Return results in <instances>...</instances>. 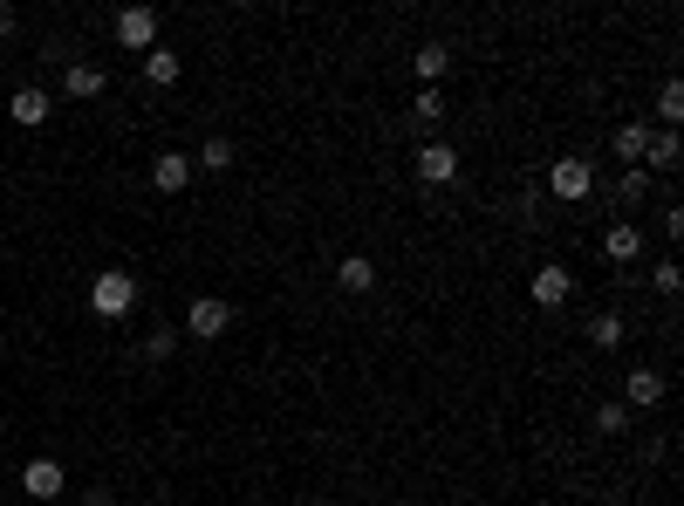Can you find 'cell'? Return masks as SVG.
Returning <instances> with one entry per match:
<instances>
[{"label":"cell","instance_id":"cell-1","mask_svg":"<svg viewBox=\"0 0 684 506\" xmlns=\"http://www.w3.org/2000/svg\"><path fill=\"white\" fill-rule=\"evenodd\" d=\"M89 309L104 315V322H123V315L137 309V274H123V267H104V274L89 281Z\"/></svg>","mask_w":684,"mask_h":506},{"label":"cell","instance_id":"cell-2","mask_svg":"<svg viewBox=\"0 0 684 506\" xmlns=\"http://www.w3.org/2000/svg\"><path fill=\"white\" fill-rule=\"evenodd\" d=\"M226 328H233V301H219V294H192V309H185V322H179V336L219 342Z\"/></svg>","mask_w":684,"mask_h":506},{"label":"cell","instance_id":"cell-3","mask_svg":"<svg viewBox=\"0 0 684 506\" xmlns=\"http://www.w3.org/2000/svg\"><path fill=\"white\" fill-rule=\"evenodd\" d=\"M158 8H117V21H110V35H117V48H131V56H151L158 48Z\"/></svg>","mask_w":684,"mask_h":506},{"label":"cell","instance_id":"cell-4","mask_svg":"<svg viewBox=\"0 0 684 506\" xmlns=\"http://www.w3.org/2000/svg\"><path fill=\"white\" fill-rule=\"evenodd\" d=\"M548 192L562 198V206H581V198L596 192V165L589 158H554L548 165Z\"/></svg>","mask_w":684,"mask_h":506},{"label":"cell","instance_id":"cell-5","mask_svg":"<svg viewBox=\"0 0 684 506\" xmlns=\"http://www.w3.org/2000/svg\"><path fill=\"white\" fill-rule=\"evenodd\" d=\"M664 390H671V384H664V370L637 363V370L623 376V397H616V403H623V411H657V403H664Z\"/></svg>","mask_w":684,"mask_h":506},{"label":"cell","instance_id":"cell-6","mask_svg":"<svg viewBox=\"0 0 684 506\" xmlns=\"http://www.w3.org/2000/svg\"><path fill=\"white\" fill-rule=\"evenodd\" d=\"M568 294H575V274H568L562 261L535 267V309H541V315H562V309H568Z\"/></svg>","mask_w":684,"mask_h":506},{"label":"cell","instance_id":"cell-7","mask_svg":"<svg viewBox=\"0 0 684 506\" xmlns=\"http://www.w3.org/2000/svg\"><path fill=\"white\" fill-rule=\"evenodd\" d=\"M452 179H459V150L445 137H424L418 144V185H452Z\"/></svg>","mask_w":684,"mask_h":506},{"label":"cell","instance_id":"cell-8","mask_svg":"<svg viewBox=\"0 0 684 506\" xmlns=\"http://www.w3.org/2000/svg\"><path fill=\"white\" fill-rule=\"evenodd\" d=\"M21 493H28V499H62L69 493V472H62V459H28V466H21Z\"/></svg>","mask_w":684,"mask_h":506},{"label":"cell","instance_id":"cell-9","mask_svg":"<svg viewBox=\"0 0 684 506\" xmlns=\"http://www.w3.org/2000/svg\"><path fill=\"white\" fill-rule=\"evenodd\" d=\"M192 179H199V171H192V158H185V150H158V158H151V192L179 198Z\"/></svg>","mask_w":684,"mask_h":506},{"label":"cell","instance_id":"cell-10","mask_svg":"<svg viewBox=\"0 0 684 506\" xmlns=\"http://www.w3.org/2000/svg\"><path fill=\"white\" fill-rule=\"evenodd\" d=\"M62 89L75 96V104H89V96L110 89V69H104V62H69V69H62Z\"/></svg>","mask_w":684,"mask_h":506},{"label":"cell","instance_id":"cell-11","mask_svg":"<svg viewBox=\"0 0 684 506\" xmlns=\"http://www.w3.org/2000/svg\"><path fill=\"white\" fill-rule=\"evenodd\" d=\"M602 253H610L616 267H629V261H644V226L637 219H616L610 233H602Z\"/></svg>","mask_w":684,"mask_h":506},{"label":"cell","instance_id":"cell-12","mask_svg":"<svg viewBox=\"0 0 684 506\" xmlns=\"http://www.w3.org/2000/svg\"><path fill=\"white\" fill-rule=\"evenodd\" d=\"M48 110H56V96H48V89H35V83L8 96V117L21 123V131H35V123H48Z\"/></svg>","mask_w":684,"mask_h":506},{"label":"cell","instance_id":"cell-13","mask_svg":"<svg viewBox=\"0 0 684 506\" xmlns=\"http://www.w3.org/2000/svg\"><path fill=\"white\" fill-rule=\"evenodd\" d=\"M644 144H650V123H644V117L616 123V137H610V150H616V165H623V171H637V165H644Z\"/></svg>","mask_w":684,"mask_h":506},{"label":"cell","instance_id":"cell-14","mask_svg":"<svg viewBox=\"0 0 684 506\" xmlns=\"http://www.w3.org/2000/svg\"><path fill=\"white\" fill-rule=\"evenodd\" d=\"M336 288H343V294H370V288H376V267H370V253H343V267H336Z\"/></svg>","mask_w":684,"mask_h":506},{"label":"cell","instance_id":"cell-15","mask_svg":"<svg viewBox=\"0 0 684 506\" xmlns=\"http://www.w3.org/2000/svg\"><path fill=\"white\" fill-rule=\"evenodd\" d=\"M411 69H418V89H439V75L452 69V48L445 41H424L418 56H411Z\"/></svg>","mask_w":684,"mask_h":506},{"label":"cell","instance_id":"cell-16","mask_svg":"<svg viewBox=\"0 0 684 506\" xmlns=\"http://www.w3.org/2000/svg\"><path fill=\"white\" fill-rule=\"evenodd\" d=\"M677 158H684L677 131H650V144H644V171H677Z\"/></svg>","mask_w":684,"mask_h":506},{"label":"cell","instance_id":"cell-17","mask_svg":"<svg viewBox=\"0 0 684 506\" xmlns=\"http://www.w3.org/2000/svg\"><path fill=\"white\" fill-rule=\"evenodd\" d=\"M233 158H240V150H233V137H206V144H199V158H192V171L219 179V171H233Z\"/></svg>","mask_w":684,"mask_h":506},{"label":"cell","instance_id":"cell-18","mask_svg":"<svg viewBox=\"0 0 684 506\" xmlns=\"http://www.w3.org/2000/svg\"><path fill=\"white\" fill-rule=\"evenodd\" d=\"M445 110H452V104H445L439 89H418V104H411V131H418V137H432L439 123H445Z\"/></svg>","mask_w":684,"mask_h":506},{"label":"cell","instance_id":"cell-19","mask_svg":"<svg viewBox=\"0 0 684 506\" xmlns=\"http://www.w3.org/2000/svg\"><path fill=\"white\" fill-rule=\"evenodd\" d=\"M179 75H185V62L171 56V48H151V56H144V83H151V89H171Z\"/></svg>","mask_w":684,"mask_h":506},{"label":"cell","instance_id":"cell-20","mask_svg":"<svg viewBox=\"0 0 684 506\" xmlns=\"http://www.w3.org/2000/svg\"><path fill=\"white\" fill-rule=\"evenodd\" d=\"M657 117H664V131L684 123V83H677V75H664V89H657Z\"/></svg>","mask_w":684,"mask_h":506},{"label":"cell","instance_id":"cell-21","mask_svg":"<svg viewBox=\"0 0 684 506\" xmlns=\"http://www.w3.org/2000/svg\"><path fill=\"white\" fill-rule=\"evenodd\" d=\"M623 336H629V322H623L616 309H610V315H596V322H589V342H596V349H623Z\"/></svg>","mask_w":684,"mask_h":506},{"label":"cell","instance_id":"cell-22","mask_svg":"<svg viewBox=\"0 0 684 506\" xmlns=\"http://www.w3.org/2000/svg\"><path fill=\"white\" fill-rule=\"evenodd\" d=\"M596 432H602V438H623V432H629V411H623L616 397H610V403H596Z\"/></svg>","mask_w":684,"mask_h":506},{"label":"cell","instance_id":"cell-23","mask_svg":"<svg viewBox=\"0 0 684 506\" xmlns=\"http://www.w3.org/2000/svg\"><path fill=\"white\" fill-rule=\"evenodd\" d=\"M171 349H179V328H151L144 336V363H171Z\"/></svg>","mask_w":684,"mask_h":506},{"label":"cell","instance_id":"cell-24","mask_svg":"<svg viewBox=\"0 0 684 506\" xmlns=\"http://www.w3.org/2000/svg\"><path fill=\"white\" fill-rule=\"evenodd\" d=\"M650 288L664 294V301H677V288H684V267H677V261H657V267H650Z\"/></svg>","mask_w":684,"mask_h":506},{"label":"cell","instance_id":"cell-25","mask_svg":"<svg viewBox=\"0 0 684 506\" xmlns=\"http://www.w3.org/2000/svg\"><path fill=\"white\" fill-rule=\"evenodd\" d=\"M644 192H650V171H644V165L616 179V198H623V206H644Z\"/></svg>","mask_w":684,"mask_h":506},{"label":"cell","instance_id":"cell-26","mask_svg":"<svg viewBox=\"0 0 684 506\" xmlns=\"http://www.w3.org/2000/svg\"><path fill=\"white\" fill-rule=\"evenodd\" d=\"M664 240H684V206H664Z\"/></svg>","mask_w":684,"mask_h":506},{"label":"cell","instance_id":"cell-27","mask_svg":"<svg viewBox=\"0 0 684 506\" xmlns=\"http://www.w3.org/2000/svg\"><path fill=\"white\" fill-rule=\"evenodd\" d=\"M14 28H21V14L8 8V0H0V41H14Z\"/></svg>","mask_w":684,"mask_h":506},{"label":"cell","instance_id":"cell-28","mask_svg":"<svg viewBox=\"0 0 684 506\" xmlns=\"http://www.w3.org/2000/svg\"><path fill=\"white\" fill-rule=\"evenodd\" d=\"M75 506H117V493H104V486H89L83 499H75Z\"/></svg>","mask_w":684,"mask_h":506},{"label":"cell","instance_id":"cell-29","mask_svg":"<svg viewBox=\"0 0 684 506\" xmlns=\"http://www.w3.org/2000/svg\"><path fill=\"white\" fill-rule=\"evenodd\" d=\"M301 506H328V499H301Z\"/></svg>","mask_w":684,"mask_h":506},{"label":"cell","instance_id":"cell-30","mask_svg":"<svg viewBox=\"0 0 684 506\" xmlns=\"http://www.w3.org/2000/svg\"><path fill=\"white\" fill-rule=\"evenodd\" d=\"M554 506H562V499H554Z\"/></svg>","mask_w":684,"mask_h":506}]
</instances>
